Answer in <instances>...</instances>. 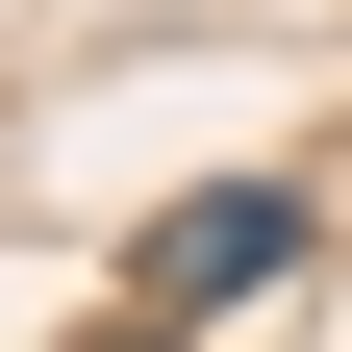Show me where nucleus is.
<instances>
[{"label":"nucleus","instance_id":"nucleus-1","mask_svg":"<svg viewBox=\"0 0 352 352\" xmlns=\"http://www.w3.org/2000/svg\"><path fill=\"white\" fill-rule=\"evenodd\" d=\"M277 252H302V201H277V176H227V201H176V227H151V302H252Z\"/></svg>","mask_w":352,"mask_h":352},{"label":"nucleus","instance_id":"nucleus-2","mask_svg":"<svg viewBox=\"0 0 352 352\" xmlns=\"http://www.w3.org/2000/svg\"><path fill=\"white\" fill-rule=\"evenodd\" d=\"M126 352H176V327H126Z\"/></svg>","mask_w":352,"mask_h":352}]
</instances>
